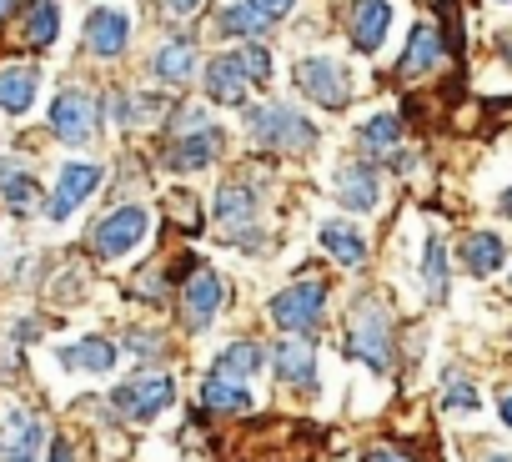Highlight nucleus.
<instances>
[{
  "mask_svg": "<svg viewBox=\"0 0 512 462\" xmlns=\"http://www.w3.org/2000/svg\"><path fill=\"white\" fill-rule=\"evenodd\" d=\"M357 141H362L372 156H392V151H397V141H402V121H397L392 111H382V116H372V121L357 131Z\"/></svg>",
  "mask_w": 512,
  "mask_h": 462,
  "instance_id": "393cba45",
  "label": "nucleus"
},
{
  "mask_svg": "<svg viewBox=\"0 0 512 462\" xmlns=\"http://www.w3.org/2000/svg\"><path fill=\"white\" fill-rule=\"evenodd\" d=\"M322 307H327V287L322 282H297V287L272 297V322L287 327V332H307V327L322 322Z\"/></svg>",
  "mask_w": 512,
  "mask_h": 462,
  "instance_id": "20e7f679",
  "label": "nucleus"
},
{
  "mask_svg": "<svg viewBox=\"0 0 512 462\" xmlns=\"http://www.w3.org/2000/svg\"><path fill=\"white\" fill-rule=\"evenodd\" d=\"M442 402H447V407H457V412H477V407H482V397L467 387V377H447V392H442Z\"/></svg>",
  "mask_w": 512,
  "mask_h": 462,
  "instance_id": "2f4dec72",
  "label": "nucleus"
},
{
  "mask_svg": "<svg viewBox=\"0 0 512 462\" xmlns=\"http://www.w3.org/2000/svg\"><path fill=\"white\" fill-rule=\"evenodd\" d=\"M337 196H342L352 211H377V201H382L377 171H372V166H342V171H337Z\"/></svg>",
  "mask_w": 512,
  "mask_h": 462,
  "instance_id": "a211bd4d",
  "label": "nucleus"
},
{
  "mask_svg": "<svg viewBox=\"0 0 512 462\" xmlns=\"http://www.w3.org/2000/svg\"><path fill=\"white\" fill-rule=\"evenodd\" d=\"M36 91H41V71H31V66H6L0 71V111L6 116L31 111Z\"/></svg>",
  "mask_w": 512,
  "mask_h": 462,
  "instance_id": "f3484780",
  "label": "nucleus"
},
{
  "mask_svg": "<svg viewBox=\"0 0 512 462\" xmlns=\"http://www.w3.org/2000/svg\"><path fill=\"white\" fill-rule=\"evenodd\" d=\"M11 16V0H0V21H6Z\"/></svg>",
  "mask_w": 512,
  "mask_h": 462,
  "instance_id": "58836bf2",
  "label": "nucleus"
},
{
  "mask_svg": "<svg viewBox=\"0 0 512 462\" xmlns=\"http://www.w3.org/2000/svg\"><path fill=\"white\" fill-rule=\"evenodd\" d=\"M51 126H56L61 141L91 146V141H96V106H91V96H86V91H66V96L51 106Z\"/></svg>",
  "mask_w": 512,
  "mask_h": 462,
  "instance_id": "0eeeda50",
  "label": "nucleus"
},
{
  "mask_svg": "<svg viewBox=\"0 0 512 462\" xmlns=\"http://www.w3.org/2000/svg\"><path fill=\"white\" fill-rule=\"evenodd\" d=\"M166 6H171L176 16H196V6H201V0H166Z\"/></svg>",
  "mask_w": 512,
  "mask_h": 462,
  "instance_id": "72a5a7b5",
  "label": "nucleus"
},
{
  "mask_svg": "<svg viewBox=\"0 0 512 462\" xmlns=\"http://www.w3.org/2000/svg\"><path fill=\"white\" fill-rule=\"evenodd\" d=\"M277 377L292 387H312L317 382V347L312 342H282L277 347Z\"/></svg>",
  "mask_w": 512,
  "mask_h": 462,
  "instance_id": "6ab92c4d",
  "label": "nucleus"
},
{
  "mask_svg": "<svg viewBox=\"0 0 512 462\" xmlns=\"http://www.w3.org/2000/svg\"><path fill=\"white\" fill-rule=\"evenodd\" d=\"M51 462H71V447H66V442H56V447H51Z\"/></svg>",
  "mask_w": 512,
  "mask_h": 462,
  "instance_id": "c9c22d12",
  "label": "nucleus"
},
{
  "mask_svg": "<svg viewBox=\"0 0 512 462\" xmlns=\"http://www.w3.org/2000/svg\"><path fill=\"white\" fill-rule=\"evenodd\" d=\"M502 422L512 427V392H507V402H502Z\"/></svg>",
  "mask_w": 512,
  "mask_h": 462,
  "instance_id": "e433bc0d",
  "label": "nucleus"
},
{
  "mask_svg": "<svg viewBox=\"0 0 512 462\" xmlns=\"http://www.w3.org/2000/svg\"><path fill=\"white\" fill-rule=\"evenodd\" d=\"M26 36H31L36 46H51V41H56V6H51V0H36V6H31Z\"/></svg>",
  "mask_w": 512,
  "mask_h": 462,
  "instance_id": "c85d7f7f",
  "label": "nucleus"
},
{
  "mask_svg": "<svg viewBox=\"0 0 512 462\" xmlns=\"http://www.w3.org/2000/svg\"><path fill=\"white\" fill-rule=\"evenodd\" d=\"M246 66H241V56L236 51H226V56H216L211 66H206V96L216 101V106H241L246 101Z\"/></svg>",
  "mask_w": 512,
  "mask_h": 462,
  "instance_id": "f8f14e48",
  "label": "nucleus"
},
{
  "mask_svg": "<svg viewBox=\"0 0 512 462\" xmlns=\"http://www.w3.org/2000/svg\"><path fill=\"white\" fill-rule=\"evenodd\" d=\"M367 462H412V457H402V452H372Z\"/></svg>",
  "mask_w": 512,
  "mask_h": 462,
  "instance_id": "f704fd0d",
  "label": "nucleus"
},
{
  "mask_svg": "<svg viewBox=\"0 0 512 462\" xmlns=\"http://www.w3.org/2000/svg\"><path fill=\"white\" fill-rule=\"evenodd\" d=\"M502 211H507V216H512V191H502Z\"/></svg>",
  "mask_w": 512,
  "mask_h": 462,
  "instance_id": "4c0bfd02",
  "label": "nucleus"
},
{
  "mask_svg": "<svg viewBox=\"0 0 512 462\" xmlns=\"http://www.w3.org/2000/svg\"><path fill=\"white\" fill-rule=\"evenodd\" d=\"M236 56H241V66H246V81H256V86L272 81V56H267L262 46H246V51H236Z\"/></svg>",
  "mask_w": 512,
  "mask_h": 462,
  "instance_id": "7c9ffc66",
  "label": "nucleus"
},
{
  "mask_svg": "<svg viewBox=\"0 0 512 462\" xmlns=\"http://www.w3.org/2000/svg\"><path fill=\"white\" fill-rule=\"evenodd\" d=\"M246 6H251L256 16H262V21H282V16L297 6V0H246Z\"/></svg>",
  "mask_w": 512,
  "mask_h": 462,
  "instance_id": "473e14b6",
  "label": "nucleus"
},
{
  "mask_svg": "<svg viewBox=\"0 0 512 462\" xmlns=\"http://www.w3.org/2000/svg\"><path fill=\"white\" fill-rule=\"evenodd\" d=\"M352 352L372 372H387L392 367V332H387V317L377 307H357L352 312Z\"/></svg>",
  "mask_w": 512,
  "mask_h": 462,
  "instance_id": "39448f33",
  "label": "nucleus"
},
{
  "mask_svg": "<svg viewBox=\"0 0 512 462\" xmlns=\"http://www.w3.org/2000/svg\"><path fill=\"white\" fill-rule=\"evenodd\" d=\"M151 71H156V81H171V86L191 81V76H196V46H191V41L161 46V51L151 56Z\"/></svg>",
  "mask_w": 512,
  "mask_h": 462,
  "instance_id": "412c9836",
  "label": "nucleus"
},
{
  "mask_svg": "<svg viewBox=\"0 0 512 462\" xmlns=\"http://www.w3.org/2000/svg\"><path fill=\"white\" fill-rule=\"evenodd\" d=\"M422 277H427V292H432V297H442V292H447V247H442V237H427Z\"/></svg>",
  "mask_w": 512,
  "mask_h": 462,
  "instance_id": "cd10ccee",
  "label": "nucleus"
},
{
  "mask_svg": "<svg viewBox=\"0 0 512 462\" xmlns=\"http://www.w3.org/2000/svg\"><path fill=\"white\" fill-rule=\"evenodd\" d=\"M297 86H302L317 106H327V111H342L347 96H352V81H347L342 61H332V56H307V61L297 66Z\"/></svg>",
  "mask_w": 512,
  "mask_h": 462,
  "instance_id": "7ed1b4c3",
  "label": "nucleus"
},
{
  "mask_svg": "<svg viewBox=\"0 0 512 462\" xmlns=\"http://www.w3.org/2000/svg\"><path fill=\"white\" fill-rule=\"evenodd\" d=\"M201 397H206V407H216V412H246V407H251V392H246L241 382H221V377H211Z\"/></svg>",
  "mask_w": 512,
  "mask_h": 462,
  "instance_id": "bb28decb",
  "label": "nucleus"
},
{
  "mask_svg": "<svg viewBox=\"0 0 512 462\" xmlns=\"http://www.w3.org/2000/svg\"><path fill=\"white\" fill-rule=\"evenodd\" d=\"M387 31H392V6L387 0H357L352 6V46L362 56H372V51H382Z\"/></svg>",
  "mask_w": 512,
  "mask_h": 462,
  "instance_id": "9b49d317",
  "label": "nucleus"
},
{
  "mask_svg": "<svg viewBox=\"0 0 512 462\" xmlns=\"http://www.w3.org/2000/svg\"><path fill=\"white\" fill-rule=\"evenodd\" d=\"M0 196H6L11 206H31L36 201V171L21 161V156H6V161H0Z\"/></svg>",
  "mask_w": 512,
  "mask_h": 462,
  "instance_id": "4be33fe9",
  "label": "nucleus"
},
{
  "mask_svg": "<svg viewBox=\"0 0 512 462\" xmlns=\"http://www.w3.org/2000/svg\"><path fill=\"white\" fill-rule=\"evenodd\" d=\"M317 242H322V252H327L332 262H342V267H362V262H367V242H362V231H357L352 221H327V226L317 231Z\"/></svg>",
  "mask_w": 512,
  "mask_h": 462,
  "instance_id": "dca6fc26",
  "label": "nucleus"
},
{
  "mask_svg": "<svg viewBox=\"0 0 512 462\" xmlns=\"http://www.w3.org/2000/svg\"><path fill=\"white\" fill-rule=\"evenodd\" d=\"M437 61H442L437 31H432V26H417L412 41H407V56H402V76H422V71H432Z\"/></svg>",
  "mask_w": 512,
  "mask_h": 462,
  "instance_id": "5701e85b",
  "label": "nucleus"
},
{
  "mask_svg": "<svg viewBox=\"0 0 512 462\" xmlns=\"http://www.w3.org/2000/svg\"><path fill=\"white\" fill-rule=\"evenodd\" d=\"M56 357H61V367H66V372H91V377H106V372H116L121 347H116V342H106V337H76V342H66Z\"/></svg>",
  "mask_w": 512,
  "mask_h": 462,
  "instance_id": "1a4fd4ad",
  "label": "nucleus"
},
{
  "mask_svg": "<svg viewBox=\"0 0 512 462\" xmlns=\"http://www.w3.org/2000/svg\"><path fill=\"white\" fill-rule=\"evenodd\" d=\"M36 452H41V422L11 412L0 422V462H36Z\"/></svg>",
  "mask_w": 512,
  "mask_h": 462,
  "instance_id": "4468645a",
  "label": "nucleus"
},
{
  "mask_svg": "<svg viewBox=\"0 0 512 462\" xmlns=\"http://www.w3.org/2000/svg\"><path fill=\"white\" fill-rule=\"evenodd\" d=\"M96 186H101V171H96L91 161H71V166L61 171V181H56V196H51V221H66L76 206H86V201L96 196Z\"/></svg>",
  "mask_w": 512,
  "mask_h": 462,
  "instance_id": "6e6552de",
  "label": "nucleus"
},
{
  "mask_svg": "<svg viewBox=\"0 0 512 462\" xmlns=\"http://www.w3.org/2000/svg\"><path fill=\"white\" fill-rule=\"evenodd\" d=\"M462 267H467V277H492L502 267V237L497 231H472L462 242Z\"/></svg>",
  "mask_w": 512,
  "mask_h": 462,
  "instance_id": "aec40b11",
  "label": "nucleus"
},
{
  "mask_svg": "<svg viewBox=\"0 0 512 462\" xmlns=\"http://www.w3.org/2000/svg\"><path fill=\"white\" fill-rule=\"evenodd\" d=\"M256 367H262V352H256L251 342H231V347L216 357V372H211V377H221V382H246Z\"/></svg>",
  "mask_w": 512,
  "mask_h": 462,
  "instance_id": "b1692460",
  "label": "nucleus"
},
{
  "mask_svg": "<svg viewBox=\"0 0 512 462\" xmlns=\"http://www.w3.org/2000/svg\"><path fill=\"white\" fill-rule=\"evenodd\" d=\"M181 302H186V322L191 327H206L216 312H221V277L211 267H196L181 287Z\"/></svg>",
  "mask_w": 512,
  "mask_h": 462,
  "instance_id": "ddd939ff",
  "label": "nucleus"
},
{
  "mask_svg": "<svg viewBox=\"0 0 512 462\" xmlns=\"http://www.w3.org/2000/svg\"><path fill=\"white\" fill-rule=\"evenodd\" d=\"M126 41H131V16H126V11H111V6L91 11V21H86V46H91L101 61H116V56L126 51Z\"/></svg>",
  "mask_w": 512,
  "mask_h": 462,
  "instance_id": "9d476101",
  "label": "nucleus"
},
{
  "mask_svg": "<svg viewBox=\"0 0 512 462\" xmlns=\"http://www.w3.org/2000/svg\"><path fill=\"white\" fill-rule=\"evenodd\" d=\"M146 237H151V211H141V206H121V211H111V216L101 221V231H96V252H101L106 262H116V257H131Z\"/></svg>",
  "mask_w": 512,
  "mask_h": 462,
  "instance_id": "f03ea898",
  "label": "nucleus"
},
{
  "mask_svg": "<svg viewBox=\"0 0 512 462\" xmlns=\"http://www.w3.org/2000/svg\"><path fill=\"white\" fill-rule=\"evenodd\" d=\"M262 26H267V21L256 16L251 6H231V11L221 16V31H226V36H262Z\"/></svg>",
  "mask_w": 512,
  "mask_h": 462,
  "instance_id": "c756f323",
  "label": "nucleus"
},
{
  "mask_svg": "<svg viewBox=\"0 0 512 462\" xmlns=\"http://www.w3.org/2000/svg\"><path fill=\"white\" fill-rule=\"evenodd\" d=\"M211 156H216V131H206V126H201V136H186V141H181V146H176L166 161H171L176 171H201Z\"/></svg>",
  "mask_w": 512,
  "mask_h": 462,
  "instance_id": "a878e982",
  "label": "nucleus"
},
{
  "mask_svg": "<svg viewBox=\"0 0 512 462\" xmlns=\"http://www.w3.org/2000/svg\"><path fill=\"white\" fill-rule=\"evenodd\" d=\"M216 221H221L226 237L246 231V226L256 221V191H251V186H241V181H226V186H221V196H216Z\"/></svg>",
  "mask_w": 512,
  "mask_h": 462,
  "instance_id": "2eb2a0df",
  "label": "nucleus"
},
{
  "mask_svg": "<svg viewBox=\"0 0 512 462\" xmlns=\"http://www.w3.org/2000/svg\"><path fill=\"white\" fill-rule=\"evenodd\" d=\"M251 136L262 146H307L312 121L297 116L292 106H262V111H251Z\"/></svg>",
  "mask_w": 512,
  "mask_h": 462,
  "instance_id": "423d86ee",
  "label": "nucleus"
},
{
  "mask_svg": "<svg viewBox=\"0 0 512 462\" xmlns=\"http://www.w3.org/2000/svg\"><path fill=\"white\" fill-rule=\"evenodd\" d=\"M111 402H116V412H121L126 422H156V417L176 402V382H171V377H136V382L116 387Z\"/></svg>",
  "mask_w": 512,
  "mask_h": 462,
  "instance_id": "f257e3e1",
  "label": "nucleus"
}]
</instances>
